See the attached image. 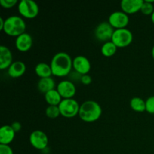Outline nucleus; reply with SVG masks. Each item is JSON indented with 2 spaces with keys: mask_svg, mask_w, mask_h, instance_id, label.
<instances>
[{
  "mask_svg": "<svg viewBox=\"0 0 154 154\" xmlns=\"http://www.w3.org/2000/svg\"><path fill=\"white\" fill-rule=\"evenodd\" d=\"M53 75L56 77H66L72 72L73 60L66 52H60L54 56L51 62Z\"/></svg>",
  "mask_w": 154,
  "mask_h": 154,
  "instance_id": "f257e3e1",
  "label": "nucleus"
},
{
  "mask_svg": "<svg viewBox=\"0 0 154 154\" xmlns=\"http://www.w3.org/2000/svg\"><path fill=\"white\" fill-rule=\"evenodd\" d=\"M45 99L47 103L49 105L59 106L60 102H62V96L57 91V90H53L45 94Z\"/></svg>",
  "mask_w": 154,
  "mask_h": 154,
  "instance_id": "6ab92c4d",
  "label": "nucleus"
},
{
  "mask_svg": "<svg viewBox=\"0 0 154 154\" xmlns=\"http://www.w3.org/2000/svg\"><path fill=\"white\" fill-rule=\"evenodd\" d=\"M81 82L84 85H89L92 82V78L89 75H84L81 76Z\"/></svg>",
  "mask_w": 154,
  "mask_h": 154,
  "instance_id": "bb28decb",
  "label": "nucleus"
},
{
  "mask_svg": "<svg viewBox=\"0 0 154 154\" xmlns=\"http://www.w3.org/2000/svg\"><path fill=\"white\" fill-rule=\"evenodd\" d=\"M30 144L37 150H44L48 144V135L41 130H35L30 134Z\"/></svg>",
  "mask_w": 154,
  "mask_h": 154,
  "instance_id": "1a4fd4ad",
  "label": "nucleus"
},
{
  "mask_svg": "<svg viewBox=\"0 0 154 154\" xmlns=\"http://www.w3.org/2000/svg\"><path fill=\"white\" fill-rule=\"evenodd\" d=\"M152 57H153L154 60V46L153 47V48H152Z\"/></svg>",
  "mask_w": 154,
  "mask_h": 154,
  "instance_id": "7c9ffc66",
  "label": "nucleus"
},
{
  "mask_svg": "<svg viewBox=\"0 0 154 154\" xmlns=\"http://www.w3.org/2000/svg\"><path fill=\"white\" fill-rule=\"evenodd\" d=\"M130 107L136 112L146 111V102L141 98L134 97L130 101Z\"/></svg>",
  "mask_w": 154,
  "mask_h": 154,
  "instance_id": "412c9836",
  "label": "nucleus"
},
{
  "mask_svg": "<svg viewBox=\"0 0 154 154\" xmlns=\"http://www.w3.org/2000/svg\"><path fill=\"white\" fill-rule=\"evenodd\" d=\"M0 154H14V152L9 145L0 144Z\"/></svg>",
  "mask_w": 154,
  "mask_h": 154,
  "instance_id": "a878e982",
  "label": "nucleus"
},
{
  "mask_svg": "<svg viewBox=\"0 0 154 154\" xmlns=\"http://www.w3.org/2000/svg\"><path fill=\"white\" fill-rule=\"evenodd\" d=\"M26 70V64L22 61L13 62L8 69V74L12 78H18L23 76Z\"/></svg>",
  "mask_w": 154,
  "mask_h": 154,
  "instance_id": "2eb2a0df",
  "label": "nucleus"
},
{
  "mask_svg": "<svg viewBox=\"0 0 154 154\" xmlns=\"http://www.w3.org/2000/svg\"><path fill=\"white\" fill-rule=\"evenodd\" d=\"M146 102V111L149 114H154V96L149 97Z\"/></svg>",
  "mask_w": 154,
  "mask_h": 154,
  "instance_id": "b1692460",
  "label": "nucleus"
},
{
  "mask_svg": "<svg viewBox=\"0 0 154 154\" xmlns=\"http://www.w3.org/2000/svg\"><path fill=\"white\" fill-rule=\"evenodd\" d=\"M133 40V35L130 30L127 29H115L113 34L111 42L117 47V48H126L129 46Z\"/></svg>",
  "mask_w": 154,
  "mask_h": 154,
  "instance_id": "39448f33",
  "label": "nucleus"
},
{
  "mask_svg": "<svg viewBox=\"0 0 154 154\" xmlns=\"http://www.w3.org/2000/svg\"><path fill=\"white\" fill-rule=\"evenodd\" d=\"M73 68L81 75H88L91 69V64L88 59L84 56H78L73 60Z\"/></svg>",
  "mask_w": 154,
  "mask_h": 154,
  "instance_id": "9b49d317",
  "label": "nucleus"
},
{
  "mask_svg": "<svg viewBox=\"0 0 154 154\" xmlns=\"http://www.w3.org/2000/svg\"><path fill=\"white\" fill-rule=\"evenodd\" d=\"M144 0H123L120 2L122 11L126 14H132L141 11Z\"/></svg>",
  "mask_w": 154,
  "mask_h": 154,
  "instance_id": "ddd939ff",
  "label": "nucleus"
},
{
  "mask_svg": "<svg viewBox=\"0 0 154 154\" xmlns=\"http://www.w3.org/2000/svg\"><path fill=\"white\" fill-rule=\"evenodd\" d=\"M151 20H152V22H153V23L154 24V11H153V13L151 14Z\"/></svg>",
  "mask_w": 154,
  "mask_h": 154,
  "instance_id": "c756f323",
  "label": "nucleus"
},
{
  "mask_svg": "<svg viewBox=\"0 0 154 154\" xmlns=\"http://www.w3.org/2000/svg\"><path fill=\"white\" fill-rule=\"evenodd\" d=\"M114 29L108 22H102L96 26L95 29V36L99 42H108L111 41Z\"/></svg>",
  "mask_w": 154,
  "mask_h": 154,
  "instance_id": "0eeeda50",
  "label": "nucleus"
},
{
  "mask_svg": "<svg viewBox=\"0 0 154 154\" xmlns=\"http://www.w3.org/2000/svg\"><path fill=\"white\" fill-rule=\"evenodd\" d=\"M117 50V47L111 41L108 42H105L102 45V48H101V52L102 55L106 57H113L116 54Z\"/></svg>",
  "mask_w": 154,
  "mask_h": 154,
  "instance_id": "aec40b11",
  "label": "nucleus"
},
{
  "mask_svg": "<svg viewBox=\"0 0 154 154\" xmlns=\"http://www.w3.org/2000/svg\"><path fill=\"white\" fill-rule=\"evenodd\" d=\"M141 13L145 15H151L154 11L153 4L150 2H148L144 1L142 7L141 8Z\"/></svg>",
  "mask_w": 154,
  "mask_h": 154,
  "instance_id": "5701e85b",
  "label": "nucleus"
},
{
  "mask_svg": "<svg viewBox=\"0 0 154 154\" xmlns=\"http://www.w3.org/2000/svg\"><path fill=\"white\" fill-rule=\"evenodd\" d=\"M32 38L27 32L21 34L17 37L15 40V47L20 52H26L29 51L32 46Z\"/></svg>",
  "mask_w": 154,
  "mask_h": 154,
  "instance_id": "f8f14e48",
  "label": "nucleus"
},
{
  "mask_svg": "<svg viewBox=\"0 0 154 154\" xmlns=\"http://www.w3.org/2000/svg\"><path fill=\"white\" fill-rule=\"evenodd\" d=\"M17 4V0H0V5L4 8H11Z\"/></svg>",
  "mask_w": 154,
  "mask_h": 154,
  "instance_id": "393cba45",
  "label": "nucleus"
},
{
  "mask_svg": "<svg viewBox=\"0 0 154 154\" xmlns=\"http://www.w3.org/2000/svg\"><path fill=\"white\" fill-rule=\"evenodd\" d=\"M108 23L114 29H126L129 23V18L123 11H114L109 16Z\"/></svg>",
  "mask_w": 154,
  "mask_h": 154,
  "instance_id": "6e6552de",
  "label": "nucleus"
},
{
  "mask_svg": "<svg viewBox=\"0 0 154 154\" xmlns=\"http://www.w3.org/2000/svg\"><path fill=\"white\" fill-rule=\"evenodd\" d=\"M80 107L81 105L74 99H63L59 105L60 114L66 118H72L79 114Z\"/></svg>",
  "mask_w": 154,
  "mask_h": 154,
  "instance_id": "20e7f679",
  "label": "nucleus"
},
{
  "mask_svg": "<svg viewBox=\"0 0 154 154\" xmlns=\"http://www.w3.org/2000/svg\"><path fill=\"white\" fill-rule=\"evenodd\" d=\"M18 11L23 17L33 19L39 13V7L33 0H21L18 3Z\"/></svg>",
  "mask_w": 154,
  "mask_h": 154,
  "instance_id": "423d86ee",
  "label": "nucleus"
},
{
  "mask_svg": "<svg viewBox=\"0 0 154 154\" xmlns=\"http://www.w3.org/2000/svg\"><path fill=\"white\" fill-rule=\"evenodd\" d=\"M4 26H5V20H3L2 17H0V30H1V31H3Z\"/></svg>",
  "mask_w": 154,
  "mask_h": 154,
  "instance_id": "c85d7f7f",
  "label": "nucleus"
},
{
  "mask_svg": "<svg viewBox=\"0 0 154 154\" xmlns=\"http://www.w3.org/2000/svg\"><path fill=\"white\" fill-rule=\"evenodd\" d=\"M102 113V108L98 102L96 101L88 100L81 105L78 115L83 121L93 123L100 118Z\"/></svg>",
  "mask_w": 154,
  "mask_h": 154,
  "instance_id": "f03ea898",
  "label": "nucleus"
},
{
  "mask_svg": "<svg viewBox=\"0 0 154 154\" xmlns=\"http://www.w3.org/2000/svg\"><path fill=\"white\" fill-rule=\"evenodd\" d=\"M35 72L36 75L41 78H50L51 75H53L51 65H48L45 63H40L36 65Z\"/></svg>",
  "mask_w": 154,
  "mask_h": 154,
  "instance_id": "a211bd4d",
  "label": "nucleus"
},
{
  "mask_svg": "<svg viewBox=\"0 0 154 154\" xmlns=\"http://www.w3.org/2000/svg\"><path fill=\"white\" fill-rule=\"evenodd\" d=\"M26 28V25L24 20L20 17L14 15L9 17L5 20L3 32L8 35L18 37L25 32Z\"/></svg>",
  "mask_w": 154,
  "mask_h": 154,
  "instance_id": "7ed1b4c3",
  "label": "nucleus"
},
{
  "mask_svg": "<svg viewBox=\"0 0 154 154\" xmlns=\"http://www.w3.org/2000/svg\"><path fill=\"white\" fill-rule=\"evenodd\" d=\"M15 133L11 126L5 125L0 128V144L8 145L14 139Z\"/></svg>",
  "mask_w": 154,
  "mask_h": 154,
  "instance_id": "dca6fc26",
  "label": "nucleus"
},
{
  "mask_svg": "<svg viewBox=\"0 0 154 154\" xmlns=\"http://www.w3.org/2000/svg\"><path fill=\"white\" fill-rule=\"evenodd\" d=\"M11 126L12 129L14 130L15 132H20V129H21V127H22L20 123H19L18 121L13 122V123H11Z\"/></svg>",
  "mask_w": 154,
  "mask_h": 154,
  "instance_id": "cd10ccee",
  "label": "nucleus"
},
{
  "mask_svg": "<svg viewBox=\"0 0 154 154\" xmlns=\"http://www.w3.org/2000/svg\"><path fill=\"white\" fill-rule=\"evenodd\" d=\"M55 86V81L51 77L40 78V80L38 82V89L41 93H45V94H46L49 91L54 90Z\"/></svg>",
  "mask_w": 154,
  "mask_h": 154,
  "instance_id": "f3484780",
  "label": "nucleus"
},
{
  "mask_svg": "<svg viewBox=\"0 0 154 154\" xmlns=\"http://www.w3.org/2000/svg\"><path fill=\"white\" fill-rule=\"evenodd\" d=\"M57 90L63 99H73L76 93V87L72 81L69 80L60 81L57 85Z\"/></svg>",
  "mask_w": 154,
  "mask_h": 154,
  "instance_id": "9d476101",
  "label": "nucleus"
},
{
  "mask_svg": "<svg viewBox=\"0 0 154 154\" xmlns=\"http://www.w3.org/2000/svg\"><path fill=\"white\" fill-rule=\"evenodd\" d=\"M13 56L8 48L4 45L0 46V69L5 70L8 69L13 63Z\"/></svg>",
  "mask_w": 154,
  "mask_h": 154,
  "instance_id": "4468645a",
  "label": "nucleus"
},
{
  "mask_svg": "<svg viewBox=\"0 0 154 154\" xmlns=\"http://www.w3.org/2000/svg\"><path fill=\"white\" fill-rule=\"evenodd\" d=\"M45 114H46L47 117L51 119H55L61 115L59 106H54V105H49L46 108Z\"/></svg>",
  "mask_w": 154,
  "mask_h": 154,
  "instance_id": "4be33fe9",
  "label": "nucleus"
}]
</instances>
